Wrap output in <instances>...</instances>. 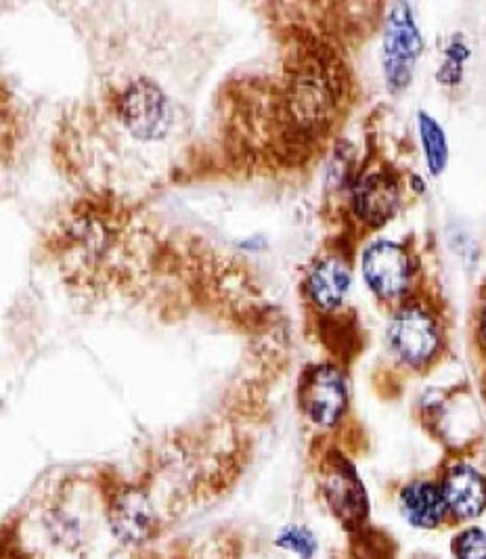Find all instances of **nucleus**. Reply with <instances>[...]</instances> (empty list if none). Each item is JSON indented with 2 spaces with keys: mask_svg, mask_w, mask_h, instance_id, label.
<instances>
[{
  "mask_svg": "<svg viewBox=\"0 0 486 559\" xmlns=\"http://www.w3.org/2000/svg\"><path fill=\"white\" fill-rule=\"evenodd\" d=\"M424 49L419 27L413 20L410 4H394L388 13L384 29V76L392 91L410 86L415 63Z\"/></svg>",
  "mask_w": 486,
  "mask_h": 559,
  "instance_id": "1",
  "label": "nucleus"
},
{
  "mask_svg": "<svg viewBox=\"0 0 486 559\" xmlns=\"http://www.w3.org/2000/svg\"><path fill=\"white\" fill-rule=\"evenodd\" d=\"M388 344L401 362L410 367H424L438 355L440 348L438 323L422 306H405L390 321Z\"/></svg>",
  "mask_w": 486,
  "mask_h": 559,
  "instance_id": "2",
  "label": "nucleus"
},
{
  "mask_svg": "<svg viewBox=\"0 0 486 559\" xmlns=\"http://www.w3.org/2000/svg\"><path fill=\"white\" fill-rule=\"evenodd\" d=\"M363 277L378 298L396 300L410 289L413 277L410 254L394 241H374L363 254Z\"/></svg>",
  "mask_w": 486,
  "mask_h": 559,
  "instance_id": "3",
  "label": "nucleus"
},
{
  "mask_svg": "<svg viewBox=\"0 0 486 559\" xmlns=\"http://www.w3.org/2000/svg\"><path fill=\"white\" fill-rule=\"evenodd\" d=\"M298 401L315 424L333 426L348 405L346 382L330 365L308 367L298 385Z\"/></svg>",
  "mask_w": 486,
  "mask_h": 559,
  "instance_id": "4",
  "label": "nucleus"
},
{
  "mask_svg": "<svg viewBox=\"0 0 486 559\" xmlns=\"http://www.w3.org/2000/svg\"><path fill=\"white\" fill-rule=\"evenodd\" d=\"M120 118L137 139H159L170 124L166 95L154 82L137 80L120 99Z\"/></svg>",
  "mask_w": 486,
  "mask_h": 559,
  "instance_id": "5",
  "label": "nucleus"
},
{
  "mask_svg": "<svg viewBox=\"0 0 486 559\" xmlns=\"http://www.w3.org/2000/svg\"><path fill=\"white\" fill-rule=\"evenodd\" d=\"M447 509L460 520H474L486 509V478L472 465H453L442 483Z\"/></svg>",
  "mask_w": 486,
  "mask_h": 559,
  "instance_id": "6",
  "label": "nucleus"
},
{
  "mask_svg": "<svg viewBox=\"0 0 486 559\" xmlns=\"http://www.w3.org/2000/svg\"><path fill=\"white\" fill-rule=\"evenodd\" d=\"M399 200H401L399 180L390 173L367 175L355 187V195H353L358 218L376 227L384 225L386 221L394 216Z\"/></svg>",
  "mask_w": 486,
  "mask_h": 559,
  "instance_id": "7",
  "label": "nucleus"
},
{
  "mask_svg": "<svg viewBox=\"0 0 486 559\" xmlns=\"http://www.w3.org/2000/svg\"><path fill=\"white\" fill-rule=\"evenodd\" d=\"M401 511L415 528H436L447 515V501L442 486L428 480H417L403 488Z\"/></svg>",
  "mask_w": 486,
  "mask_h": 559,
  "instance_id": "8",
  "label": "nucleus"
},
{
  "mask_svg": "<svg viewBox=\"0 0 486 559\" xmlns=\"http://www.w3.org/2000/svg\"><path fill=\"white\" fill-rule=\"evenodd\" d=\"M353 275L346 262L340 258H325L315 264L308 277V292L315 305L333 310L344 305V300L351 294Z\"/></svg>",
  "mask_w": 486,
  "mask_h": 559,
  "instance_id": "9",
  "label": "nucleus"
},
{
  "mask_svg": "<svg viewBox=\"0 0 486 559\" xmlns=\"http://www.w3.org/2000/svg\"><path fill=\"white\" fill-rule=\"evenodd\" d=\"M111 524L122 540L141 543L154 533V509L150 508V503L141 495H127L116 503Z\"/></svg>",
  "mask_w": 486,
  "mask_h": 559,
  "instance_id": "10",
  "label": "nucleus"
},
{
  "mask_svg": "<svg viewBox=\"0 0 486 559\" xmlns=\"http://www.w3.org/2000/svg\"><path fill=\"white\" fill-rule=\"evenodd\" d=\"M325 492L332 501L333 509L346 518L363 513L365 509V492L358 483L357 474L344 461H335L325 474Z\"/></svg>",
  "mask_w": 486,
  "mask_h": 559,
  "instance_id": "11",
  "label": "nucleus"
},
{
  "mask_svg": "<svg viewBox=\"0 0 486 559\" xmlns=\"http://www.w3.org/2000/svg\"><path fill=\"white\" fill-rule=\"evenodd\" d=\"M417 124H419V136H422L426 164H428L430 173L438 177L444 173V168L449 164V143H447L444 130L426 111H419Z\"/></svg>",
  "mask_w": 486,
  "mask_h": 559,
  "instance_id": "12",
  "label": "nucleus"
},
{
  "mask_svg": "<svg viewBox=\"0 0 486 559\" xmlns=\"http://www.w3.org/2000/svg\"><path fill=\"white\" fill-rule=\"evenodd\" d=\"M458 559H486V533L483 528H467L453 545Z\"/></svg>",
  "mask_w": 486,
  "mask_h": 559,
  "instance_id": "13",
  "label": "nucleus"
},
{
  "mask_svg": "<svg viewBox=\"0 0 486 559\" xmlns=\"http://www.w3.org/2000/svg\"><path fill=\"white\" fill-rule=\"evenodd\" d=\"M277 543H280L282 547H287V549L296 551V554L303 556V558H310L312 551H315V540H312V536H310L307 531H303V528H287Z\"/></svg>",
  "mask_w": 486,
  "mask_h": 559,
  "instance_id": "14",
  "label": "nucleus"
},
{
  "mask_svg": "<svg viewBox=\"0 0 486 559\" xmlns=\"http://www.w3.org/2000/svg\"><path fill=\"white\" fill-rule=\"evenodd\" d=\"M481 331H483V337H485L486 344V302L483 306V317H481Z\"/></svg>",
  "mask_w": 486,
  "mask_h": 559,
  "instance_id": "15",
  "label": "nucleus"
}]
</instances>
